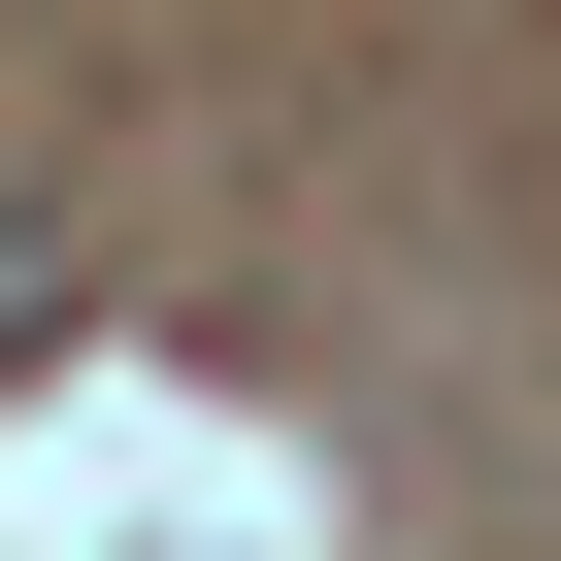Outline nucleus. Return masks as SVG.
I'll return each mask as SVG.
<instances>
[{"mask_svg": "<svg viewBox=\"0 0 561 561\" xmlns=\"http://www.w3.org/2000/svg\"><path fill=\"white\" fill-rule=\"evenodd\" d=\"M67 298H100V231H67V165H0V364H34Z\"/></svg>", "mask_w": 561, "mask_h": 561, "instance_id": "obj_1", "label": "nucleus"}]
</instances>
